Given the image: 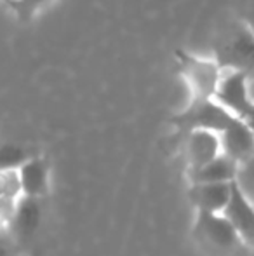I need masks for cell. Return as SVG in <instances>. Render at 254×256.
Masks as SVG:
<instances>
[{
    "instance_id": "cell-15",
    "label": "cell",
    "mask_w": 254,
    "mask_h": 256,
    "mask_svg": "<svg viewBox=\"0 0 254 256\" xmlns=\"http://www.w3.org/2000/svg\"><path fill=\"white\" fill-rule=\"evenodd\" d=\"M14 254H16V246L9 239L5 230L2 228L0 230V256H14Z\"/></svg>"
},
{
    "instance_id": "cell-17",
    "label": "cell",
    "mask_w": 254,
    "mask_h": 256,
    "mask_svg": "<svg viewBox=\"0 0 254 256\" xmlns=\"http://www.w3.org/2000/svg\"><path fill=\"white\" fill-rule=\"evenodd\" d=\"M244 120L248 122V126H249V128H251V131L254 132V108L251 110V114H249L248 117L244 118Z\"/></svg>"
},
{
    "instance_id": "cell-1",
    "label": "cell",
    "mask_w": 254,
    "mask_h": 256,
    "mask_svg": "<svg viewBox=\"0 0 254 256\" xmlns=\"http://www.w3.org/2000/svg\"><path fill=\"white\" fill-rule=\"evenodd\" d=\"M193 237L211 253H230L242 244L234 225L223 212H197Z\"/></svg>"
},
{
    "instance_id": "cell-9",
    "label": "cell",
    "mask_w": 254,
    "mask_h": 256,
    "mask_svg": "<svg viewBox=\"0 0 254 256\" xmlns=\"http://www.w3.org/2000/svg\"><path fill=\"white\" fill-rule=\"evenodd\" d=\"M232 190L234 183H190L188 199L195 212H225Z\"/></svg>"
},
{
    "instance_id": "cell-4",
    "label": "cell",
    "mask_w": 254,
    "mask_h": 256,
    "mask_svg": "<svg viewBox=\"0 0 254 256\" xmlns=\"http://www.w3.org/2000/svg\"><path fill=\"white\" fill-rule=\"evenodd\" d=\"M234 115L228 114L214 100H192L188 108L176 117V124L183 131H213L216 134L228 128Z\"/></svg>"
},
{
    "instance_id": "cell-3",
    "label": "cell",
    "mask_w": 254,
    "mask_h": 256,
    "mask_svg": "<svg viewBox=\"0 0 254 256\" xmlns=\"http://www.w3.org/2000/svg\"><path fill=\"white\" fill-rule=\"evenodd\" d=\"M40 199H31V197H19V200L14 206L9 220H7L5 234L16 248H23L33 240L38 228L44 220V209H42Z\"/></svg>"
},
{
    "instance_id": "cell-18",
    "label": "cell",
    "mask_w": 254,
    "mask_h": 256,
    "mask_svg": "<svg viewBox=\"0 0 254 256\" xmlns=\"http://www.w3.org/2000/svg\"><path fill=\"white\" fill-rule=\"evenodd\" d=\"M249 96H251V102L254 104V80L249 82Z\"/></svg>"
},
{
    "instance_id": "cell-10",
    "label": "cell",
    "mask_w": 254,
    "mask_h": 256,
    "mask_svg": "<svg viewBox=\"0 0 254 256\" xmlns=\"http://www.w3.org/2000/svg\"><path fill=\"white\" fill-rule=\"evenodd\" d=\"M223 214L234 225L241 242L254 248V206L246 199V196L239 190L235 183L232 190V199Z\"/></svg>"
},
{
    "instance_id": "cell-11",
    "label": "cell",
    "mask_w": 254,
    "mask_h": 256,
    "mask_svg": "<svg viewBox=\"0 0 254 256\" xmlns=\"http://www.w3.org/2000/svg\"><path fill=\"white\" fill-rule=\"evenodd\" d=\"M239 174V164L230 157L221 154L213 162L200 168L199 171L190 172V183H235Z\"/></svg>"
},
{
    "instance_id": "cell-5",
    "label": "cell",
    "mask_w": 254,
    "mask_h": 256,
    "mask_svg": "<svg viewBox=\"0 0 254 256\" xmlns=\"http://www.w3.org/2000/svg\"><path fill=\"white\" fill-rule=\"evenodd\" d=\"M181 72L190 88L193 100H213L221 78L223 66L216 61L195 56H181Z\"/></svg>"
},
{
    "instance_id": "cell-8",
    "label": "cell",
    "mask_w": 254,
    "mask_h": 256,
    "mask_svg": "<svg viewBox=\"0 0 254 256\" xmlns=\"http://www.w3.org/2000/svg\"><path fill=\"white\" fill-rule=\"evenodd\" d=\"M185 155L188 162V174L213 162L221 155L220 134L213 131H190L185 140Z\"/></svg>"
},
{
    "instance_id": "cell-7",
    "label": "cell",
    "mask_w": 254,
    "mask_h": 256,
    "mask_svg": "<svg viewBox=\"0 0 254 256\" xmlns=\"http://www.w3.org/2000/svg\"><path fill=\"white\" fill-rule=\"evenodd\" d=\"M221 154L230 157L239 166L254 155V132L248 122L235 117L223 132H220Z\"/></svg>"
},
{
    "instance_id": "cell-2",
    "label": "cell",
    "mask_w": 254,
    "mask_h": 256,
    "mask_svg": "<svg viewBox=\"0 0 254 256\" xmlns=\"http://www.w3.org/2000/svg\"><path fill=\"white\" fill-rule=\"evenodd\" d=\"M213 100L221 104L228 114L242 120L254 108L251 96H249V78L246 77L244 72L230 66H223L220 84H218Z\"/></svg>"
},
{
    "instance_id": "cell-13",
    "label": "cell",
    "mask_w": 254,
    "mask_h": 256,
    "mask_svg": "<svg viewBox=\"0 0 254 256\" xmlns=\"http://www.w3.org/2000/svg\"><path fill=\"white\" fill-rule=\"evenodd\" d=\"M30 157H33L24 146L16 143L0 145V172H16Z\"/></svg>"
},
{
    "instance_id": "cell-6",
    "label": "cell",
    "mask_w": 254,
    "mask_h": 256,
    "mask_svg": "<svg viewBox=\"0 0 254 256\" xmlns=\"http://www.w3.org/2000/svg\"><path fill=\"white\" fill-rule=\"evenodd\" d=\"M16 176L23 197L44 200V197L49 194L51 168H49L47 158L42 157V155H33V157L28 158L16 171Z\"/></svg>"
},
{
    "instance_id": "cell-14",
    "label": "cell",
    "mask_w": 254,
    "mask_h": 256,
    "mask_svg": "<svg viewBox=\"0 0 254 256\" xmlns=\"http://www.w3.org/2000/svg\"><path fill=\"white\" fill-rule=\"evenodd\" d=\"M235 185L239 186L246 199L254 206V155L244 164L239 166V174L235 180Z\"/></svg>"
},
{
    "instance_id": "cell-16",
    "label": "cell",
    "mask_w": 254,
    "mask_h": 256,
    "mask_svg": "<svg viewBox=\"0 0 254 256\" xmlns=\"http://www.w3.org/2000/svg\"><path fill=\"white\" fill-rule=\"evenodd\" d=\"M40 2H44V0H19L17 4H14V7H17L19 10H24L26 14H31V10L37 6H40Z\"/></svg>"
},
{
    "instance_id": "cell-12",
    "label": "cell",
    "mask_w": 254,
    "mask_h": 256,
    "mask_svg": "<svg viewBox=\"0 0 254 256\" xmlns=\"http://www.w3.org/2000/svg\"><path fill=\"white\" fill-rule=\"evenodd\" d=\"M19 197L21 190L16 172H0V230L5 226Z\"/></svg>"
},
{
    "instance_id": "cell-19",
    "label": "cell",
    "mask_w": 254,
    "mask_h": 256,
    "mask_svg": "<svg viewBox=\"0 0 254 256\" xmlns=\"http://www.w3.org/2000/svg\"><path fill=\"white\" fill-rule=\"evenodd\" d=\"M249 30H251V34H253V38H254V20H253V24H251V28H249Z\"/></svg>"
}]
</instances>
